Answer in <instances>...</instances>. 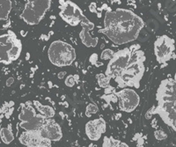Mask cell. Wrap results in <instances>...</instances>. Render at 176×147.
<instances>
[{
    "mask_svg": "<svg viewBox=\"0 0 176 147\" xmlns=\"http://www.w3.org/2000/svg\"><path fill=\"white\" fill-rule=\"evenodd\" d=\"M144 26L141 17L130 10L117 8L109 10L104 18V28L98 32L106 34L117 45L135 41Z\"/></svg>",
    "mask_w": 176,
    "mask_h": 147,
    "instance_id": "obj_1",
    "label": "cell"
},
{
    "mask_svg": "<svg viewBox=\"0 0 176 147\" xmlns=\"http://www.w3.org/2000/svg\"><path fill=\"white\" fill-rule=\"evenodd\" d=\"M132 53L130 61L128 66L119 74L114 80L118 84L121 88L135 87L139 88L140 81L144 73V52L140 49V45H132Z\"/></svg>",
    "mask_w": 176,
    "mask_h": 147,
    "instance_id": "obj_2",
    "label": "cell"
},
{
    "mask_svg": "<svg viewBox=\"0 0 176 147\" xmlns=\"http://www.w3.org/2000/svg\"><path fill=\"white\" fill-rule=\"evenodd\" d=\"M22 51V43L12 31L0 35V64L10 65L16 61Z\"/></svg>",
    "mask_w": 176,
    "mask_h": 147,
    "instance_id": "obj_3",
    "label": "cell"
},
{
    "mask_svg": "<svg viewBox=\"0 0 176 147\" xmlns=\"http://www.w3.org/2000/svg\"><path fill=\"white\" fill-rule=\"evenodd\" d=\"M48 56L52 65L64 67L71 65L75 61L76 51L75 49L67 42L55 41L49 48Z\"/></svg>",
    "mask_w": 176,
    "mask_h": 147,
    "instance_id": "obj_4",
    "label": "cell"
},
{
    "mask_svg": "<svg viewBox=\"0 0 176 147\" xmlns=\"http://www.w3.org/2000/svg\"><path fill=\"white\" fill-rule=\"evenodd\" d=\"M51 1H27L20 14V19L27 25L39 24L50 8Z\"/></svg>",
    "mask_w": 176,
    "mask_h": 147,
    "instance_id": "obj_5",
    "label": "cell"
},
{
    "mask_svg": "<svg viewBox=\"0 0 176 147\" xmlns=\"http://www.w3.org/2000/svg\"><path fill=\"white\" fill-rule=\"evenodd\" d=\"M131 53H132V47L121 49L116 53H115L114 57L109 61V65L107 66L105 75L110 79H114L117 78L119 74L129 64Z\"/></svg>",
    "mask_w": 176,
    "mask_h": 147,
    "instance_id": "obj_6",
    "label": "cell"
},
{
    "mask_svg": "<svg viewBox=\"0 0 176 147\" xmlns=\"http://www.w3.org/2000/svg\"><path fill=\"white\" fill-rule=\"evenodd\" d=\"M59 16L61 19L71 26H77L83 21L85 16L82 10L79 8L75 3L71 1H59Z\"/></svg>",
    "mask_w": 176,
    "mask_h": 147,
    "instance_id": "obj_7",
    "label": "cell"
},
{
    "mask_svg": "<svg viewBox=\"0 0 176 147\" xmlns=\"http://www.w3.org/2000/svg\"><path fill=\"white\" fill-rule=\"evenodd\" d=\"M174 41L167 35H161L154 42V54L159 64H166L174 57Z\"/></svg>",
    "mask_w": 176,
    "mask_h": 147,
    "instance_id": "obj_8",
    "label": "cell"
},
{
    "mask_svg": "<svg viewBox=\"0 0 176 147\" xmlns=\"http://www.w3.org/2000/svg\"><path fill=\"white\" fill-rule=\"evenodd\" d=\"M116 95L119 100V108L121 111L130 113L139 105V95L136 91L130 88H123L116 93Z\"/></svg>",
    "mask_w": 176,
    "mask_h": 147,
    "instance_id": "obj_9",
    "label": "cell"
},
{
    "mask_svg": "<svg viewBox=\"0 0 176 147\" xmlns=\"http://www.w3.org/2000/svg\"><path fill=\"white\" fill-rule=\"evenodd\" d=\"M39 134L44 139L50 141H59L63 138L62 129L58 123H57L53 118L48 119L44 125L38 131Z\"/></svg>",
    "mask_w": 176,
    "mask_h": 147,
    "instance_id": "obj_10",
    "label": "cell"
},
{
    "mask_svg": "<svg viewBox=\"0 0 176 147\" xmlns=\"http://www.w3.org/2000/svg\"><path fill=\"white\" fill-rule=\"evenodd\" d=\"M19 142L28 147H50L51 141L44 139L37 131H26L19 137Z\"/></svg>",
    "mask_w": 176,
    "mask_h": 147,
    "instance_id": "obj_11",
    "label": "cell"
},
{
    "mask_svg": "<svg viewBox=\"0 0 176 147\" xmlns=\"http://www.w3.org/2000/svg\"><path fill=\"white\" fill-rule=\"evenodd\" d=\"M107 130L106 122L102 118H97L89 121L85 124V134L92 141H98L101 139L102 134Z\"/></svg>",
    "mask_w": 176,
    "mask_h": 147,
    "instance_id": "obj_12",
    "label": "cell"
},
{
    "mask_svg": "<svg viewBox=\"0 0 176 147\" xmlns=\"http://www.w3.org/2000/svg\"><path fill=\"white\" fill-rule=\"evenodd\" d=\"M80 25L82 26V30L79 33V37L81 39L82 43L87 48L95 47L98 44L99 39H98V37H92V35L90 33V31L92 30L94 27V24L85 17Z\"/></svg>",
    "mask_w": 176,
    "mask_h": 147,
    "instance_id": "obj_13",
    "label": "cell"
},
{
    "mask_svg": "<svg viewBox=\"0 0 176 147\" xmlns=\"http://www.w3.org/2000/svg\"><path fill=\"white\" fill-rule=\"evenodd\" d=\"M47 120L48 119L46 117H44L43 115L38 113V114L32 120L28 122H21L19 123V126L22 129H24L26 131H37L44 125Z\"/></svg>",
    "mask_w": 176,
    "mask_h": 147,
    "instance_id": "obj_14",
    "label": "cell"
},
{
    "mask_svg": "<svg viewBox=\"0 0 176 147\" xmlns=\"http://www.w3.org/2000/svg\"><path fill=\"white\" fill-rule=\"evenodd\" d=\"M38 114L36 108L31 101H26L22 103L20 106V113L19 114V119L21 122H28L34 118Z\"/></svg>",
    "mask_w": 176,
    "mask_h": 147,
    "instance_id": "obj_15",
    "label": "cell"
},
{
    "mask_svg": "<svg viewBox=\"0 0 176 147\" xmlns=\"http://www.w3.org/2000/svg\"><path fill=\"white\" fill-rule=\"evenodd\" d=\"M34 107L36 108V110L39 112V114L43 115L44 117H46L47 119H52L55 115V110L53 107L50 106H45L42 105V103H40L37 100H34Z\"/></svg>",
    "mask_w": 176,
    "mask_h": 147,
    "instance_id": "obj_16",
    "label": "cell"
},
{
    "mask_svg": "<svg viewBox=\"0 0 176 147\" xmlns=\"http://www.w3.org/2000/svg\"><path fill=\"white\" fill-rule=\"evenodd\" d=\"M12 1L9 0L0 1V20H5L8 19L12 10Z\"/></svg>",
    "mask_w": 176,
    "mask_h": 147,
    "instance_id": "obj_17",
    "label": "cell"
},
{
    "mask_svg": "<svg viewBox=\"0 0 176 147\" xmlns=\"http://www.w3.org/2000/svg\"><path fill=\"white\" fill-rule=\"evenodd\" d=\"M0 137H1V139L2 141L6 144V145H9L11 144L13 140H14V136H13V133L11 130L10 126L8 128H2L1 131H0Z\"/></svg>",
    "mask_w": 176,
    "mask_h": 147,
    "instance_id": "obj_18",
    "label": "cell"
},
{
    "mask_svg": "<svg viewBox=\"0 0 176 147\" xmlns=\"http://www.w3.org/2000/svg\"><path fill=\"white\" fill-rule=\"evenodd\" d=\"M103 147H129V145L125 143L116 140L113 138H107L106 137L104 138Z\"/></svg>",
    "mask_w": 176,
    "mask_h": 147,
    "instance_id": "obj_19",
    "label": "cell"
},
{
    "mask_svg": "<svg viewBox=\"0 0 176 147\" xmlns=\"http://www.w3.org/2000/svg\"><path fill=\"white\" fill-rule=\"evenodd\" d=\"M97 79L99 82V86L103 88H106L109 86V83H110V78H109L108 76H106L105 74H98L97 75Z\"/></svg>",
    "mask_w": 176,
    "mask_h": 147,
    "instance_id": "obj_20",
    "label": "cell"
},
{
    "mask_svg": "<svg viewBox=\"0 0 176 147\" xmlns=\"http://www.w3.org/2000/svg\"><path fill=\"white\" fill-rule=\"evenodd\" d=\"M115 56V52L112 50V49H104L103 51H102V53H101V58L102 60H111L113 57Z\"/></svg>",
    "mask_w": 176,
    "mask_h": 147,
    "instance_id": "obj_21",
    "label": "cell"
},
{
    "mask_svg": "<svg viewBox=\"0 0 176 147\" xmlns=\"http://www.w3.org/2000/svg\"><path fill=\"white\" fill-rule=\"evenodd\" d=\"M99 111V108H98V107L96 106V105H94V104H88V106L86 107V109H85V114L88 116V117H90L92 114H96L97 112Z\"/></svg>",
    "mask_w": 176,
    "mask_h": 147,
    "instance_id": "obj_22",
    "label": "cell"
},
{
    "mask_svg": "<svg viewBox=\"0 0 176 147\" xmlns=\"http://www.w3.org/2000/svg\"><path fill=\"white\" fill-rule=\"evenodd\" d=\"M154 137H155V138L157 139V140L161 141V140H164V139L167 138V135L166 134V132H164L163 131L157 130V131H155V132H154Z\"/></svg>",
    "mask_w": 176,
    "mask_h": 147,
    "instance_id": "obj_23",
    "label": "cell"
},
{
    "mask_svg": "<svg viewBox=\"0 0 176 147\" xmlns=\"http://www.w3.org/2000/svg\"><path fill=\"white\" fill-rule=\"evenodd\" d=\"M76 84L75 76L73 75H69L67 78L65 79V85L69 86V87H72L74 86V85Z\"/></svg>",
    "mask_w": 176,
    "mask_h": 147,
    "instance_id": "obj_24",
    "label": "cell"
},
{
    "mask_svg": "<svg viewBox=\"0 0 176 147\" xmlns=\"http://www.w3.org/2000/svg\"><path fill=\"white\" fill-rule=\"evenodd\" d=\"M13 81H14V79H13V78H11V79H9L8 80H7V84H6V85H7V86H11V85H12V83H13Z\"/></svg>",
    "mask_w": 176,
    "mask_h": 147,
    "instance_id": "obj_25",
    "label": "cell"
},
{
    "mask_svg": "<svg viewBox=\"0 0 176 147\" xmlns=\"http://www.w3.org/2000/svg\"><path fill=\"white\" fill-rule=\"evenodd\" d=\"M64 75H66V72H62L58 73V78L59 79H63Z\"/></svg>",
    "mask_w": 176,
    "mask_h": 147,
    "instance_id": "obj_26",
    "label": "cell"
},
{
    "mask_svg": "<svg viewBox=\"0 0 176 147\" xmlns=\"http://www.w3.org/2000/svg\"><path fill=\"white\" fill-rule=\"evenodd\" d=\"M174 81L176 82V73H175V75H174Z\"/></svg>",
    "mask_w": 176,
    "mask_h": 147,
    "instance_id": "obj_27",
    "label": "cell"
},
{
    "mask_svg": "<svg viewBox=\"0 0 176 147\" xmlns=\"http://www.w3.org/2000/svg\"><path fill=\"white\" fill-rule=\"evenodd\" d=\"M24 147H28V146H24Z\"/></svg>",
    "mask_w": 176,
    "mask_h": 147,
    "instance_id": "obj_28",
    "label": "cell"
}]
</instances>
